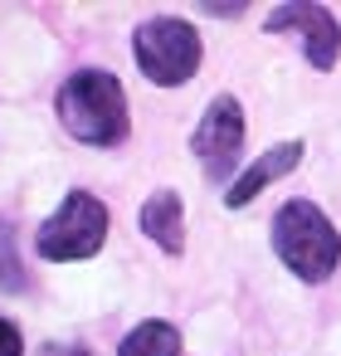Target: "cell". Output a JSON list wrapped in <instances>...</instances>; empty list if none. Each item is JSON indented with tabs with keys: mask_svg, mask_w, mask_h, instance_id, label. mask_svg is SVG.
I'll return each instance as SVG.
<instances>
[{
	"mask_svg": "<svg viewBox=\"0 0 341 356\" xmlns=\"http://www.w3.org/2000/svg\"><path fill=\"white\" fill-rule=\"evenodd\" d=\"M132 49H137L142 74L161 88H176L200 69V35L185 20H147L137 30Z\"/></svg>",
	"mask_w": 341,
	"mask_h": 356,
	"instance_id": "cell-4",
	"label": "cell"
},
{
	"mask_svg": "<svg viewBox=\"0 0 341 356\" xmlns=\"http://www.w3.org/2000/svg\"><path fill=\"white\" fill-rule=\"evenodd\" d=\"M103 239H108V210H103V200L88 195V191H69L64 205L40 225L35 249L49 264H74V259H93L103 249Z\"/></svg>",
	"mask_w": 341,
	"mask_h": 356,
	"instance_id": "cell-3",
	"label": "cell"
},
{
	"mask_svg": "<svg viewBox=\"0 0 341 356\" xmlns=\"http://www.w3.org/2000/svg\"><path fill=\"white\" fill-rule=\"evenodd\" d=\"M239 147H244V113L234 98H215L195 127V156L205 166L210 181H224L239 161Z\"/></svg>",
	"mask_w": 341,
	"mask_h": 356,
	"instance_id": "cell-5",
	"label": "cell"
},
{
	"mask_svg": "<svg viewBox=\"0 0 341 356\" xmlns=\"http://www.w3.org/2000/svg\"><path fill=\"white\" fill-rule=\"evenodd\" d=\"M117 356H181V337L171 322H142L137 332H127Z\"/></svg>",
	"mask_w": 341,
	"mask_h": 356,
	"instance_id": "cell-9",
	"label": "cell"
},
{
	"mask_svg": "<svg viewBox=\"0 0 341 356\" xmlns=\"http://www.w3.org/2000/svg\"><path fill=\"white\" fill-rule=\"evenodd\" d=\"M44 356H88V351H74V346H49Z\"/></svg>",
	"mask_w": 341,
	"mask_h": 356,
	"instance_id": "cell-11",
	"label": "cell"
},
{
	"mask_svg": "<svg viewBox=\"0 0 341 356\" xmlns=\"http://www.w3.org/2000/svg\"><path fill=\"white\" fill-rule=\"evenodd\" d=\"M142 229L166 249V254H181L185 249V220H181V195L176 191H156L147 205H142Z\"/></svg>",
	"mask_w": 341,
	"mask_h": 356,
	"instance_id": "cell-8",
	"label": "cell"
},
{
	"mask_svg": "<svg viewBox=\"0 0 341 356\" xmlns=\"http://www.w3.org/2000/svg\"><path fill=\"white\" fill-rule=\"evenodd\" d=\"M59 122L88 147H117L127 137V93L113 74L83 69L59 88Z\"/></svg>",
	"mask_w": 341,
	"mask_h": 356,
	"instance_id": "cell-1",
	"label": "cell"
},
{
	"mask_svg": "<svg viewBox=\"0 0 341 356\" xmlns=\"http://www.w3.org/2000/svg\"><path fill=\"white\" fill-rule=\"evenodd\" d=\"M273 249L307 283H322L341 264V234L331 229V220L312 200H288L278 210V220H273Z\"/></svg>",
	"mask_w": 341,
	"mask_h": 356,
	"instance_id": "cell-2",
	"label": "cell"
},
{
	"mask_svg": "<svg viewBox=\"0 0 341 356\" xmlns=\"http://www.w3.org/2000/svg\"><path fill=\"white\" fill-rule=\"evenodd\" d=\"M268 30H302V49L312 59V69H331L341 54V25L331 20L326 6H283L268 15Z\"/></svg>",
	"mask_w": 341,
	"mask_h": 356,
	"instance_id": "cell-6",
	"label": "cell"
},
{
	"mask_svg": "<svg viewBox=\"0 0 341 356\" xmlns=\"http://www.w3.org/2000/svg\"><path fill=\"white\" fill-rule=\"evenodd\" d=\"M0 356H25V346H20V332L0 317Z\"/></svg>",
	"mask_w": 341,
	"mask_h": 356,
	"instance_id": "cell-10",
	"label": "cell"
},
{
	"mask_svg": "<svg viewBox=\"0 0 341 356\" xmlns=\"http://www.w3.org/2000/svg\"><path fill=\"white\" fill-rule=\"evenodd\" d=\"M297 161H302V142H283V147H268V152H263V156H258V161H253V166H249V171H244V176H239V181H234L229 191H224V205H229V210L249 205V200H253V195H258V191H263L268 181L288 176V171H292Z\"/></svg>",
	"mask_w": 341,
	"mask_h": 356,
	"instance_id": "cell-7",
	"label": "cell"
}]
</instances>
